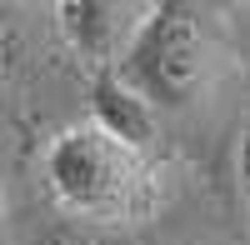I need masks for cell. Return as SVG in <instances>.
<instances>
[{
	"label": "cell",
	"mask_w": 250,
	"mask_h": 245,
	"mask_svg": "<svg viewBox=\"0 0 250 245\" xmlns=\"http://www.w3.org/2000/svg\"><path fill=\"white\" fill-rule=\"evenodd\" d=\"M45 190L65 210V220L100 230H135L160 205L150 160L110 140L90 120L65 125L45 145Z\"/></svg>",
	"instance_id": "cell-1"
},
{
	"label": "cell",
	"mask_w": 250,
	"mask_h": 245,
	"mask_svg": "<svg viewBox=\"0 0 250 245\" xmlns=\"http://www.w3.org/2000/svg\"><path fill=\"white\" fill-rule=\"evenodd\" d=\"M230 65V15L195 0L150 5L135 45L120 60V80L135 85L155 110H190L220 85Z\"/></svg>",
	"instance_id": "cell-2"
},
{
	"label": "cell",
	"mask_w": 250,
	"mask_h": 245,
	"mask_svg": "<svg viewBox=\"0 0 250 245\" xmlns=\"http://www.w3.org/2000/svg\"><path fill=\"white\" fill-rule=\"evenodd\" d=\"M145 20H150V5H140V0H60L55 5L60 35L90 75L120 70Z\"/></svg>",
	"instance_id": "cell-3"
},
{
	"label": "cell",
	"mask_w": 250,
	"mask_h": 245,
	"mask_svg": "<svg viewBox=\"0 0 250 245\" xmlns=\"http://www.w3.org/2000/svg\"><path fill=\"white\" fill-rule=\"evenodd\" d=\"M90 125H100L110 140L145 155L155 140V105L135 85H125L120 70H105V75H90Z\"/></svg>",
	"instance_id": "cell-4"
},
{
	"label": "cell",
	"mask_w": 250,
	"mask_h": 245,
	"mask_svg": "<svg viewBox=\"0 0 250 245\" xmlns=\"http://www.w3.org/2000/svg\"><path fill=\"white\" fill-rule=\"evenodd\" d=\"M35 245H140L130 230H100V225H80V220H55L35 235Z\"/></svg>",
	"instance_id": "cell-5"
},
{
	"label": "cell",
	"mask_w": 250,
	"mask_h": 245,
	"mask_svg": "<svg viewBox=\"0 0 250 245\" xmlns=\"http://www.w3.org/2000/svg\"><path fill=\"white\" fill-rule=\"evenodd\" d=\"M30 60V25L20 5H0V75H15Z\"/></svg>",
	"instance_id": "cell-6"
},
{
	"label": "cell",
	"mask_w": 250,
	"mask_h": 245,
	"mask_svg": "<svg viewBox=\"0 0 250 245\" xmlns=\"http://www.w3.org/2000/svg\"><path fill=\"white\" fill-rule=\"evenodd\" d=\"M235 190H240V205H245V220H250V115H245L240 140H235Z\"/></svg>",
	"instance_id": "cell-7"
}]
</instances>
